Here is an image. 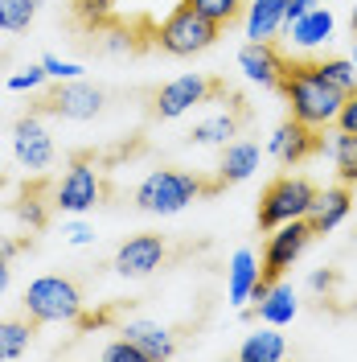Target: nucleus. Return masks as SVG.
<instances>
[{"mask_svg": "<svg viewBox=\"0 0 357 362\" xmlns=\"http://www.w3.org/2000/svg\"><path fill=\"white\" fill-rule=\"evenodd\" d=\"M279 95L288 99V112L313 128H329L337 124V112L345 103V90L333 87L316 62H304V58H288L284 62V78H279Z\"/></svg>", "mask_w": 357, "mask_h": 362, "instance_id": "obj_1", "label": "nucleus"}, {"mask_svg": "<svg viewBox=\"0 0 357 362\" xmlns=\"http://www.w3.org/2000/svg\"><path fill=\"white\" fill-rule=\"evenodd\" d=\"M218 189H222L218 181H201L193 173H181V169H152L135 185V206L144 214H177L198 194H218Z\"/></svg>", "mask_w": 357, "mask_h": 362, "instance_id": "obj_2", "label": "nucleus"}, {"mask_svg": "<svg viewBox=\"0 0 357 362\" xmlns=\"http://www.w3.org/2000/svg\"><path fill=\"white\" fill-rule=\"evenodd\" d=\"M222 37V25H214L210 17H201L193 4H185L181 0L177 8L164 17L157 33H152V42L164 49V54H173V58H193L201 49H210V45Z\"/></svg>", "mask_w": 357, "mask_h": 362, "instance_id": "obj_3", "label": "nucleus"}, {"mask_svg": "<svg viewBox=\"0 0 357 362\" xmlns=\"http://www.w3.org/2000/svg\"><path fill=\"white\" fill-rule=\"evenodd\" d=\"M313 239H316V230L308 226V218H291V223L275 226L271 239H267V247H263V264H259V280H255L250 300H259L275 280H284V272L304 255V247H308Z\"/></svg>", "mask_w": 357, "mask_h": 362, "instance_id": "obj_4", "label": "nucleus"}, {"mask_svg": "<svg viewBox=\"0 0 357 362\" xmlns=\"http://www.w3.org/2000/svg\"><path fill=\"white\" fill-rule=\"evenodd\" d=\"M316 189L308 177H275L263 189V198H259V226L263 230H275V226H284L291 223V218H304L308 210H313L316 202Z\"/></svg>", "mask_w": 357, "mask_h": 362, "instance_id": "obj_5", "label": "nucleus"}, {"mask_svg": "<svg viewBox=\"0 0 357 362\" xmlns=\"http://www.w3.org/2000/svg\"><path fill=\"white\" fill-rule=\"evenodd\" d=\"M25 309L37 325L42 321H78L83 317V293L66 276H42L25 288Z\"/></svg>", "mask_w": 357, "mask_h": 362, "instance_id": "obj_6", "label": "nucleus"}, {"mask_svg": "<svg viewBox=\"0 0 357 362\" xmlns=\"http://www.w3.org/2000/svg\"><path fill=\"white\" fill-rule=\"evenodd\" d=\"M238 90L226 87L222 78H205V74H181V78H173L169 87L157 90V107L152 112L160 115V119H177V115H185L189 107H198V103H210V99H234Z\"/></svg>", "mask_w": 357, "mask_h": 362, "instance_id": "obj_7", "label": "nucleus"}, {"mask_svg": "<svg viewBox=\"0 0 357 362\" xmlns=\"http://www.w3.org/2000/svg\"><path fill=\"white\" fill-rule=\"evenodd\" d=\"M103 198H107V181L95 169V157L78 153L70 160V173L62 177V185L54 189V206L66 214H83V210H95Z\"/></svg>", "mask_w": 357, "mask_h": 362, "instance_id": "obj_8", "label": "nucleus"}, {"mask_svg": "<svg viewBox=\"0 0 357 362\" xmlns=\"http://www.w3.org/2000/svg\"><path fill=\"white\" fill-rule=\"evenodd\" d=\"M37 112L66 115V119H90V115L103 112V90L90 87V83H74V78H66L62 87H54L49 95L37 99Z\"/></svg>", "mask_w": 357, "mask_h": 362, "instance_id": "obj_9", "label": "nucleus"}, {"mask_svg": "<svg viewBox=\"0 0 357 362\" xmlns=\"http://www.w3.org/2000/svg\"><path fill=\"white\" fill-rule=\"evenodd\" d=\"M320 148H325L320 128L296 119V115H288V119L275 128V136H271V157L284 160V165H300L304 157H313V153H320Z\"/></svg>", "mask_w": 357, "mask_h": 362, "instance_id": "obj_10", "label": "nucleus"}, {"mask_svg": "<svg viewBox=\"0 0 357 362\" xmlns=\"http://www.w3.org/2000/svg\"><path fill=\"white\" fill-rule=\"evenodd\" d=\"M13 157L21 160L25 169H49V160H54V140L49 132L42 128V119L37 115H25L17 119V128H13Z\"/></svg>", "mask_w": 357, "mask_h": 362, "instance_id": "obj_11", "label": "nucleus"}, {"mask_svg": "<svg viewBox=\"0 0 357 362\" xmlns=\"http://www.w3.org/2000/svg\"><path fill=\"white\" fill-rule=\"evenodd\" d=\"M164 239L160 235H135L115 251V272L119 276H152L164 259Z\"/></svg>", "mask_w": 357, "mask_h": 362, "instance_id": "obj_12", "label": "nucleus"}, {"mask_svg": "<svg viewBox=\"0 0 357 362\" xmlns=\"http://www.w3.org/2000/svg\"><path fill=\"white\" fill-rule=\"evenodd\" d=\"M284 54L275 49V42H246L238 49V66L246 70V78H255L259 87H279V78H284Z\"/></svg>", "mask_w": 357, "mask_h": 362, "instance_id": "obj_13", "label": "nucleus"}, {"mask_svg": "<svg viewBox=\"0 0 357 362\" xmlns=\"http://www.w3.org/2000/svg\"><path fill=\"white\" fill-rule=\"evenodd\" d=\"M353 210V194H349V185L341 181V185H333V189H325V194H316L313 210L304 214L308 218V226H313L316 235H325V230H333V226L345 223V214Z\"/></svg>", "mask_w": 357, "mask_h": 362, "instance_id": "obj_14", "label": "nucleus"}, {"mask_svg": "<svg viewBox=\"0 0 357 362\" xmlns=\"http://www.w3.org/2000/svg\"><path fill=\"white\" fill-rule=\"evenodd\" d=\"M119 334H123L128 341H135V346L148 354V362L173 358V354H177V346H173V338H169V329H164V325H152V321H128Z\"/></svg>", "mask_w": 357, "mask_h": 362, "instance_id": "obj_15", "label": "nucleus"}, {"mask_svg": "<svg viewBox=\"0 0 357 362\" xmlns=\"http://www.w3.org/2000/svg\"><path fill=\"white\" fill-rule=\"evenodd\" d=\"M259 169V144H250V140H238V144H230L222 153V165H218V185H238L246 181L250 173Z\"/></svg>", "mask_w": 357, "mask_h": 362, "instance_id": "obj_16", "label": "nucleus"}, {"mask_svg": "<svg viewBox=\"0 0 357 362\" xmlns=\"http://www.w3.org/2000/svg\"><path fill=\"white\" fill-rule=\"evenodd\" d=\"M255 313L263 317L267 325H288L291 317H296V293H291L284 280H275L267 293L255 300Z\"/></svg>", "mask_w": 357, "mask_h": 362, "instance_id": "obj_17", "label": "nucleus"}, {"mask_svg": "<svg viewBox=\"0 0 357 362\" xmlns=\"http://www.w3.org/2000/svg\"><path fill=\"white\" fill-rule=\"evenodd\" d=\"M284 354H288V341H284V334H275V329H259V334H250L238 346V358L243 362H279Z\"/></svg>", "mask_w": 357, "mask_h": 362, "instance_id": "obj_18", "label": "nucleus"}, {"mask_svg": "<svg viewBox=\"0 0 357 362\" xmlns=\"http://www.w3.org/2000/svg\"><path fill=\"white\" fill-rule=\"evenodd\" d=\"M329 33H333V13L329 8H316V4L300 21H291V42L296 45H320Z\"/></svg>", "mask_w": 357, "mask_h": 362, "instance_id": "obj_19", "label": "nucleus"}, {"mask_svg": "<svg viewBox=\"0 0 357 362\" xmlns=\"http://www.w3.org/2000/svg\"><path fill=\"white\" fill-rule=\"evenodd\" d=\"M255 280H259V264L250 251H234V264H230V300L234 305H246L250 293H255Z\"/></svg>", "mask_w": 357, "mask_h": 362, "instance_id": "obj_20", "label": "nucleus"}, {"mask_svg": "<svg viewBox=\"0 0 357 362\" xmlns=\"http://www.w3.org/2000/svg\"><path fill=\"white\" fill-rule=\"evenodd\" d=\"M246 119V112H230V115H214V119H205V124H198L193 132H189V140H198V144H222L226 136L238 132V124Z\"/></svg>", "mask_w": 357, "mask_h": 362, "instance_id": "obj_21", "label": "nucleus"}, {"mask_svg": "<svg viewBox=\"0 0 357 362\" xmlns=\"http://www.w3.org/2000/svg\"><path fill=\"white\" fill-rule=\"evenodd\" d=\"M279 25H284V8H275V4H259V0L250 4V21H246L250 42H271Z\"/></svg>", "mask_w": 357, "mask_h": 362, "instance_id": "obj_22", "label": "nucleus"}, {"mask_svg": "<svg viewBox=\"0 0 357 362\" xmlns=\"http://www.w3.org/2000/svg\"><path fill=\"white\" fill-rule=\"evenodd\" d=\"M37 321H0V362L4 358H21L29 338H33Z\"/></svg>", "mask_w": 357, "mask_h": 362, "instance_id": "obj_23", "label": "nucleus"}, {"mask_svg": "<svg viewBox=\"0 0 357 362\" xmlns=\"http://www.w3.org/2000/svg\"><path fill=\"white\" fill-rule=\"evenodd\" d=\"M37 17V0H0V29L4 33H25Z\"/></svg>", "mask_w": 357, "mask_h": 362, "instance_id": "obj_24", "label": "nucleus"}, {"mask_svg": "<svg viewBox=\"0 0 357 362\" xmlns=\"http://www.w3.org/2000/svg\"><path fill=\"white\" fill-rule=\"evenodd\" d=\"M185 4H193L201 17H210V21L222 25V29H230L246 8V0H185Z\"/></svg>", "mask_w": 357, "mask_h": 362, "instance_id": "obj_25", "label": "nucleus"}, {"mask_svg": "<svg viewBox=\"0 0 357 362\" xmlns=\"http://www.w3.org/2000/svg\"><path fill=\"white\" fill-rule=\"evenodd\" d=\"M333 153H337V173H341V181L353 185L357 181V132H337Z\"/></svg>", "mask_w": 357, "mask_h": 362, "instance_id": "obj_26", "label": "nucleus"}, {"mask_svg": "<svg viewBox=\"0 0 357 362\" xmlns=\"http://www.w3.org/2000/svg\"><path fill=\"white\" fill-rule=\"evenodd\" d=\"M42 194H45V181H33V185H25L21 189V206H17V214H21L33 230H42L45 218H49V210L42 206Z\"/></svg>", "mask_w": 357, "mask_h": 362, "instance_id": "obj_27", "label": "nucleus"}, {"mask_svg": "<svg viewBox=\"0 0 357 362\" xmlns=\"http://www.w3.org/2000/svg\"><path fill=\"white\" fill-rule=\"evenodd\" d=\"M316 70H320L333 87L345 90V95H349V90H357V66H353V58H320V62H316Z\"/></svg>", "mask_w": 357, "mask_h": 362, "instance_id": "obj_28", "label": "nucleus"}, {"mask_svg": "<svg viewBox=\"0 0 357 362\" xmlns=\"http://www.w3.org/2000/svg\"><path fill=\"white\" fill-rule=\"evenodd\" d=\"M74 17L87 29H103L111 17V0H74Z\"/></svg>", "mask_w": 357, "mask_h": 362, "instance_id": "obj_29", "label": "nucleus"}, {"mask_svg": "<svg viewBox=\"0 0 357 362\" xmlns=\"http://www.w3.org/2000/svg\"><path fill=\"white\" fill-rule=\"evenodd\" d=\"M103 358H107V362H148V354H144L135 341L119 338V341H111V346L103 350Z\"/></svg>", "mask_w": 357, "mask_h": 362, "instance_id": "obj_30", "label": "nucleus"}, {"mask_svg": "<svg viewBox=\"0 0 357 362\" xmlns=\"http://www.w3.org/2000/svg\"><path fill=\"white\" fill-rule=\"evenodd\" d=\"M42 66H45V74H49V78H78V74H83V66H78V62H62V58H54V54H45Z\"/></svg>", "mask_w": 357, "mask_h": 362, "instance_id": "obj_31", "label": "nucleus"}, {"mask_svg": "<svg viewBox=\"0 0 357 362\" xmlns=\"http://www.w3.org/2000/svg\"><path fill=\"white\" fill-rule=\"evenodd\" d=\"M337 128H341V132H357V90L345 95V103H341V112H337Z\"/></svg>", "mask_w": 357, "mask_h": 362, "instance_id": "obj_32", "label": "nucleus"}, {"mask_svg": "<svg viewBox=\"0 0 357 362\" xmlns=\"http://www.w3.org/2000/svg\"><path fill=\"white\" fill-rule=\"evenodd\" d=\"M42 78H49L45 66H29L25 74H13L8 78V90H33V87H42Z\"/></svg>", "mask_w": 357, "mask_h": 362, "instance_id": "obj_33", "label": "nucleus"}, {"mask_svg": "<svg viewBox=\"0 0 357 362\" xmlns=\"http://www.w3.org/2000/svg\"><path fill=\"white\" fill-rule=\"evenodd\" d=\"M316 0H288V8H284V21H300V17H304V13H308V8H313Z\"/></svg>", "mask_w": 357, "mask_h": 362, "instance_id": "obj_34", "label": "nucleus"}, {"mask_svg": "<svg viewBox=\"0 0 357 362\" xmlns=\"http://www.w3.org/2000/svg\"><path fill=\"white\" fill-rule=\"evenodd\" d=\"M333 284H337L333 272H316V276H313V288H316V293H325V288H333Z\"/></svg>", "mask_w": 357, "mask_h": 362, "instance_id": "obj_35", "label": "nucleus"}, {"mask_svg": "<svg viewBox=\"0 0 357 362\" xmlns=\"http://www.w3.org/2000/svg\"><path fill=\"white\" fill-rule=\"evenodd\" d=\"M70 243H90V226L74 223V226H70Z\"/></svg>", "mask_w": 357, "mask_h": 362, "instance_id": "obj_36", "label": "nucleus"}, {"mask_svg": "<svg viewBox=\"0 0 357 362\" xmlns=\"http://www.w3.org/2000/svg\"><path fill=\"white\" fill-rule=\"evenodd\" d=\"M13 255H17V243H13V239H4V235H0V259H13Z\"/></svg>", "mask_w": 357, "mask_h": 362, "instance_id": "obj_37", "label": "nucleus"}, {"mask_svg": "<svg viewBox=\"0 0 357 362\" xmlns=\"http://www.w3.org/2000/svg\"><path fill=\"white\" fill-rule=\"evenodd\" d=\"M8 288V259H0V293Z\"/></svg>", "mask_w": 357, "mask_h": 362, "instance_id": "obj_38", "label": "nucleus"}, {"mask_svg": "<svg viewBox=\"0 0 357 362\" xmlns=\"http://www.w3.org/2000/svg\"><path fill=\"white\" fill-rule=\"evenodd\" d=\"M349 25H353V33H357V4H353V13H349Z\"/></svg>", "mask_w": 357, "mask_h": 362, "instance_id": "obj_39", "label": "nucleus"}, {"mask_svg": "<svg viewBox=\"0 0 357 362\" xmlns=\"http://www.w3.org/2000/svg\"><path fill=\"white\" fill-rule=\"evenodd\" d=\"M353 66H357V33H353Z\"/></svg>", "mask_w": 357, "mask_h": 362, "instance_id": "obj_40", "label": "nucleus"}]
</instances>
